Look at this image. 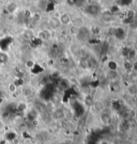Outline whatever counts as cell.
Wrapping results in <instances>:
<instances>
[{
  "label": "cell",
  "mask_w": 137,
  "mask_h": 144,
  "mask_svg": "<svg viewBox=\"0 0 137 144\" xmlns=\"http://www.w3.org/2000/svg\"><path fill=\"white\" fill-rule=\"evenodd\" d=\"M68 2L70 5H74L75 4L76 0H68Z\"/></svg>",
  "instance_id": "obj_4"
},
{
  "label": "cell",
  "mask_w": 137,
  "mask_h": 144,
  "mask_svg": "<svg viewBox=\"0 0 137 144\" xmlns=\"http://www.w3.org/2000/svg\"><path fill=\"white\" fill-rule=\"evenodd\" d=\"M87 12L92 15H94L98 12V8L97 6H95V5H90L88 7Z\"/></svg>",
  "instance_id": "obj_1"
},
{
  "label": "cell",
  "mask_w": 137,
  "mask_h": 144,
  "mask_svg": "<svg viewBox=\"0 0 137 144\" xmlns=\"http://www.w3.org/2000/svg\"><path fill=\"white\" fill-rule=\"evenodd\" d=\"M16 89H17V87H16V85L15 84H11L9 86V90L12 92H16Z\"/></svg>",
  "instance_id": "obj_2"
},
{
  "label": "cell",
  "mask_w": 137,
  "mask_h": 144,
  "mask_svg": "<svg viewBox=\"0 0 137 144\" xmlns=\"http://www.w3.org/2000/svg\"><path fill=\"white\" fill-rule=\"evenodd\" d=\"M62 21L63 23H64V24H67V23L69 22V18L68 17V16H66V15H64V16H62Z\"/></svg>",
  "instance_id": "obj_3"
}]
</instances>
